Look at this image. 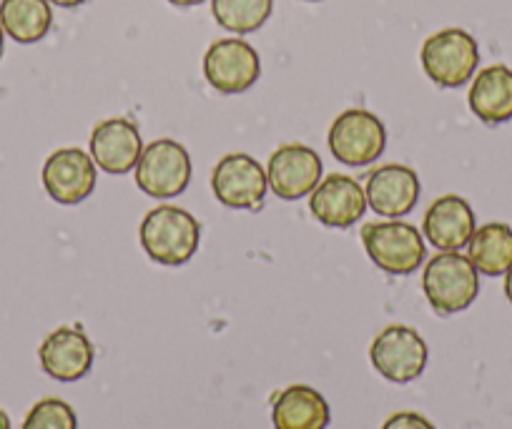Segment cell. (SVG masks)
<instances>
[{"mask_svg":"<svg viewBox=\"0 0 512 429\" xmlns=\"http://www.w3.org/2000/svg\"><path fill=\"white\" fill-rule=\"evenodd\" d=\"M141 246L151 261L161 266H184L196 254L201 224L181 206H156L141 221Z\"/></svg>","mask_w":512,"mask_h":429,"instance_id":"6da1fadb","label":"cell"},{"mask_svg":"<svg viewBox=\"0 0 512 429\" xmlns=\"http://www.w3.org/2000/svg\"><path fill=\"white\" fill-rule=\"evenodd\" d=\"M422 289L437 314L465 312L480 294V271L460 251H442L432 256L422 274Z\"/></svg>","mask_w":512,"mask_h":429,"instance_id":"7a4b0ae2","label":"cell"},{"mask_svg":"<svg viewBox=\"0 0 512 429\" xmlns=\"http://www.w3.org/2000/svg\"><path fill=\"white\" fill-rule=\"evenodd\" d=\"M420 61L432 83L440 88H460L480 66V48L462 28H445L422 43Z\"/></svg>","mask_w":512,"mask_h":429,"instance_id":"3957f363","label":"cell"},{"mask_svg":"<svg viewBox=\"0 0 512 429\" xmlns=\"http://www.w3.org/2000/svg\"><path fill=\"white\" fill-rule=\"evenodd\" d=\"M362 244L369 259L387 274L405 276L417 271L427 256V246L417 226L407 221H374L362 229Z\"/></svg>","mask_w":512,"mask_h":429,"instance_id":"277c9868","label":"cell"},{"mask_svg":"<svg viewBox=\"0 0 512 429\" xmlns=\"http://www.w3.org/2000/svg\"><path fill=\"white\" fill-rule=\"evenodd\" d=\"M387 131L374 113L364 108H349L334 118L329 128V151L344 166H369L382 156Z\"/></svg>","mask_w":512,"mask_h":429,"instance_id":"5b68a950","label":"cell"},{"mask_svg":"<svg viewBox=\"0 0 512 429\" xmlns=\"http://www.w3.org/2000/svg\"><path fill=\"white\" fill-rule=\"evenodd\" d=\"M191 184V156L179 141L159 138L144 146L136 164V186L154 199H174Z\"/></svg>","mask_w":512,"mask_h":429,"instance_id":"8992f818","label":"cell"},{"mask_svg":"<svg viewBox=\"0 0 512 429\" xmlns=\"http://www.w3.org/2000/svg\"><path fill=\"white\" fill-rule=\"evenodd\" d=\"M369 359L387 382H415L427 367V344L412 327L392 324L374 337L372 347H369Z\"/></svg>","mask_w":512,"mask_h":429,"instance_id":"52a82bcc","label":"cell"},{"mask_svg":"<svg viewBox=\"0 0 512 429\" xmlns=\"http://www.w3.org/2000/svg\"><path fill=\"white\" fill-rule=\"evenodd\" d=\"M204 76L211 88L226 96L244 93L262 76V58L241 38H221L206 51Z\"/></svg>","mask_w":512,"mask_h":429,"instance_id":"ba28073f","label":"cell"},{"mask_svg":"<svg viewBox=\"0 0 512 429\" xmlns=\"http://www.w3.org/2000/svg\"><path fill=\"white\" fill-rule=\"evenodd\" d=\"M211 189L226 209H259L269 191L267 169L249 154H229L216 164Z\"/></svg>","mask_w":512,"mask_h":429,"instance_id":"9c48e42d","label":"cell"},{"mask_svg":"<svg viewBox=\"0 0 512 429\" xmlns=\"http://www.w3.org/2000/svg\"><path fill=\"white\" fill-rule=\"evenodd\" d=\"M43 186L56 204L78 206L96 189V164L76 146L53 151L43 164Z\"/></svg>","mask_w":512,"mask_h":429,"instance_id":"30bf717a","label":"cell"},{"mask_svg":"<svg viewBox=\"0 0 512 429\" xmlns=\"http://www.w3.org/2000/svg\"><path fill=\"white\" fill-rule=\"evenodd\" d=\"M322 179V159L304 143H284L267 164L269 189L284 201H297L312 194Z\"/></svg>","mask_w":512,"mask_h":429,"instance_id":"8fae6325","label":"cell"},{"mask_svg":"<svg viewBox=\"0 0 512 429\" xmlns=\"http://www.w3.org/2000/svg\"><path fill=\"white\" fill-rule=\"evenodd\" d=\"M38 359H41L43 372L56 382H78L91 372L96 362V349L83 329L58 327L43 339Z\"/></svg>","mask_w":512,"mask_h":429,"instance_id":"7c38bea8","label":"cell"},{"mask_svg":"<svg viewBox=\"0 0 512 429\" xmlns=\"http://www.w3.org/2000/svg\"><path fill=\"white\" fill-rule=\"evenodd\" d=\"M91 159L98 169L106 174H128L136 169L141 154H144V141L128 118H106L98 123L91 133Z\"/></svg>","mask_w":512,"mask_h":429,"instance_id":"4fadbf2b","label":"cell"},{"mask_svg":"<svg viewBox=\"0 0 512 429\" xmlns=\"http://www.w3.org/2000/svg\"><path fill=\"white\" fill-rule=\"evenodd\" d=\"M312 216L327 229H349L367 211V194L362 186L344 174H332L319 181L309 199Z\"/></svg>","mask_w":512,"mask_h":429,"instance_id":"5bb4252c","label":"cell"},{"mask_svg":"<svg viewBox=\"0 0 512 429\" xmlns=\"http://www.w3.org/2000/svg\"><path fill=\"white\" fill-rule=\"evenodd\" d=\"M367 206L387 219H400L415 209L420 199V176L402 164H384L369 171L367 186Z\"/></svg>","mask_w":512,"mask_h":429,"instance_id":"9a60e30c","label":"cell"},{"mask_svg":"<svg viewBox=\"0 0 512 429\" xmlns=\"http://www.w3.org/2000/svg\"><path fill=\"white\" fill-rule=\"evenodd\" d=\"M427 241L440 251H460L475 234V211L462 196L447 194L432 201L425 214Z\"/></svg>","mask_w":512,"mask_h":429,"instance_id":"2e32d148","label":"cell"},{"mask_svg":"<svg viewBox=\"0 0 512 429\" xmlns=\"http://www.w3.org/2000/svg\"><path fill=\"white\" fill-rule=\"evenodd\" d=\"M329 419L327 399L309 384H292L274 399V429H327Z\"/></svg>","mask_w":512,"mask_h":429,"instance_id":"e0dca14e","label":"cell"},{"mask_svg":"<svg viewBox=\"0 0 512 429\" xmlns=\"http://www.w3.org/2000/svg\"><path fill=\"white\" fill-rule=\"evenodd\" d=\"M472 113L487 126H500L512 118V68L495 63L482 68L470 86Z\"/></svg>","mask_w":512,"mask_h":429,"instance_id":"ac0fdd59","label":"cell"},{"mask_svg":"<svg viewBox=\"0 0 512 429\" xmlns=\"http://www.w3.org/2000/svg\"><path fill=\"white\" fill-rule=\"evenodd\" d=\"M0 23L6 36L23 46H31V43L43 41L51 31V3L48 0H0Z\"/></svg>","mask_w":512,"mask_h":429,"instance_id":"d6986e66","label":"cell"},{"mask_svg":"<svg viewBox=\"0 0 512 429\" xmlns=\"http://www.w3.org/2000/svg\"><path fill=\"white\" fill-rule=\"evenodd\" d=\"M467 249H470V261L480 274H507V269L512 266V229L507 224H497V221L480 226L472 234Z\"/></svg>","mask_w":512,"mask_h":429,"instance_id":"ffe728a7","label":"cell"},{"mask_svg":"<svg viewBox=\"0 0 512 429\" xmlns=\"http://www.w3.org/2000/svg\"><path fill=\"white\" fill-rule=\"evenodd\" d=\"M211 13L224 31L246 36L272 18L274 0H211Z\"/></svg>","mask_w":512,"mask_h":429,"instance_id":"44dd1931","label":"cell"},{"mask_svg":"<svg viewBox=\"0 0 512 429\" xmlns=\"http://www.w3.org/2000/svg\"><path fill=\"white\" fill-rule=\"evenodd\" d=\"M23 429H78L76 409L58 397H46L31 407Z\"/></svg>","mask_w":512,"mask_h":429,"instance_id":"7402d4cb","label":"cell"},{"mask_svg":"<svg viewBox=\"0 0 512 429\" xmlns=\"http://www.w3.org/2000/svg\"><path fill=\"white\" fill-rule=\"evenodd\" d=\"M382 429H437V427L430 422V419L422 417V414L417 412H397L382 424Z\"/></svg>","mask_w":512,"mask_h":429,"instance_id":"603a6c76","label":"cell"},{"mask_svg":"<svg viewBox=\"0 0 512 429\" xmlns=\"http://www.w3.org/2000/svg\"><path fill=\"white\" fill-rule=\"evenodd\" d=\"M48 3L58 8H78L83 6V3H88V0H48Z\"/></svg>","mask_w":512,"mask_h":429,"instance_id":"cb8c5ba5","label":"cell"},{"mask_svg":"<svg viewBox=\"0 0 512 429\" xmlns=\"http://www.w3.org/2000/svg\"><path fill=\"white\" fill-rule=\"evenodd\" d=\"M169 3L176 8H191V6H201L204 0H169Z\"/></svg>","mask_w":512,"mask_h":429,"instance_id":"d4e9b609","label":"cell"},{"mask_svg":"<svg viewBox=\"0 0 512 429\" xmlns=\"http://www.w3.org/2000/svg\"><path fill=\"white\" fill-rule=\"evenodd\" d=\"M505 297H507V302L512 304V266L507 269V274H505Z\"/></svg>","mask_w":512,"mask_h":429,"instance_id":"484cf974","label":"cell"},{"mask_svg":"<svg viewBox=\"0 0 512 429\" xmlns=\"http://www.w3.org/2000/svg\"><path fill=\"white\" fill-rule=\"evenodd\" d=\"M0 429H11V417L0 409Z\"/></svg>","mask_w":512,"mask_h":429,"instance_id":"4316f807","label":"cell"},{"mask_svg":"<svg viewBox=\"0 0 512 429\" xmlns=\"http://www.w3.org/2000/svg\"><path fill=\"white\" fill-rule=\"evenodd\" d=\"M3 41H6V31H3V23H0V53H3Z\"/></svg>","mask_w":512,"mask_h":429,"instance_id":"83f0119b","label":"cell"},{"mask_svg":"<svg viewBox=\"0 0 512 429\" xmlns=\"http://www.w3.org/2000/svg\"><path fill=\"white\" fill-rule=\"evenodd\" d=\"M309 3H317V0H309Z\"/></svg>","mask_w":512,"mask_h":429,"instance_id":"f1b7e54d","label":"cell"}]
</instances>
